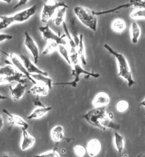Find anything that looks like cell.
Instances as JSON below:
<instances>
[{"label": "cell", "instance_id": "35", "mask_svg": "<svg viewBox=\"0 0 145 157\" xmlns=\"http://www.w3.org/2000/svg\"><path fill=\"white\" fill-rule=\"evenodd\" d=\"M70 22H71V24H70L71 33H71V36H73V38L74 39L76 46L78 47V44H79V42H80V37H79V36L78 35V32L76 31V28L75 26L74 21L72 20Z\"/></svg>", "mask_w": 145, "mask_h": 157}, {"label": "cell", "instance_id": "19", "mask_svg": "<svg viewBox=\"0 0 145 157\" xmlns=\"http://www.w3.org/2000/svg\"><path fill=\"white\" fill-rule=\"evenodd\" d=\"M127 28L126 21L121 18H115L111 23V29L115 33H122Z\"/></svg>", "mask_w": 145, "mask_h": 157}, {"label": "cell", "instance_id": "24", "mask_svg": "<svg viewBox=\"0 0 145 157\" xmlns=\"http://www.w3.org/2000/svg\"><path fill=\"white\" fill-rule=\"evenodd\" d=\"M31 76L36 82L44 84L49 88L50 90L52 89L53 86L52 79L50 78L48 76L43 75L42 74H31Z\"/></svg>", "mask_w": 145, "mask_h": 157}, {"label": "cell", "instance_id": "16", "mask_svg": "<svg viewBox=\"0 0 145 157\" xmlns=\"http://www.w3.org/2000/svg\"><path fill=\"white\" fill-rule=\"evenodd\" d=\"M27 87L26 84L17 83L14 86H9L10 90V96L14 100H19L25 94Z\"/></svg>", "mask_w": 145, "mask_h": 157}, {"label": "cell", "instance_id": "39", "mask_svg": "<svg viewBox=\"0 0 145 157\" xmlns=\"http://www.w3.org/2000/svg\"><path fill=\"white\" fill-rule=\"evenodd\" d=\"M13 38V36L7 33H0V42H2L6 40H10Z\"/></svg>", "mask_w": 145, "mask_h": 157}, {"label": "cell", "instance_id": "4", "mask_svg": "<svg viewBox=\"0 0 145 157\" xmlns=\"http://www.w3.org/2000/svg\"><path fill=\"white\" fill-rule=\"evenodd\" d=\"M68 8L65 2L57 1H47L43 4L40 14V21L43 23H47L51 18H54L55 13L59 8Z\"/></svg>", "mask_w": 145, "mask_h": 157}, {"label": "cell", "instance_id": "38", "mask_svg": "<svg viewBox=\"0 0 145 157\" xmlns=\"http://www.w3.org/2000/svg\"><path fill=\"white\" fill-rule=\"evenodd\" d=\"M33 105L37 107H45V105H44V104H42L40 101L39 95H36L35 98L34 99Z\"/></svg>", "mask_w": 145, "mask_h": 157}, {"label": "cell", "instance_id": "34", "mask_svg": "<svg viewBox=\"0 0 145 157\" xmlns=\"http://www.w3.org/2000/svg\"><path fill=\"white\" fill-rule=\"evenodd\" d=\"M73 150L75 154L78 157H84L87 153V148L82 144H76L73 147Z\"/></svg>", "mask_w": 145, "mask_h": 157}, {"label": "cell", "instance_id": "45", "mask_svg": "<svg viewBox=\"0 0 145 157\" xmlns=\"http://www.w3.org/2000/svg\"><path fill=\"white\" fill-rule=\"evenodd\" d=\"M62 153H64L65 152H66V150H64V149H62L61 151Z\"/></svg>", "mask_w": 145, "mask_h": 157}, {"label": "cell", "instance_id": "21", "mask_svg": "<svg viewBox=\"0 0 145 157\" xmlns=\"http://www.w3.org/2000/svg\"><path fill=\"white\" fill-rule=\"evenodd\" d=\"M80 37V42L79 44L77 47V52L79 56V59L81 63L86 65L87 64V58H86V52H85V48L84 46V35L83 34L81 33L79 35Z\"/></svg>", "mask_w": 145, "mask_h": 157}, {"label": "cell", "instance_id": "11", "mask_svg": "<svg viewBox=\"0 0 145 157\" xmlns=\"http://www.w3.org/2000/svg\"><path fill=\"white\" fill-rule=\"evenodd\" d=\"M19 56L21 59V60L23 61L26 69L27 70V71L29 74H42L43 75L48 76V73L47 72L43 71L38 68L37 66H36L35 63H33L32 61H31L30 59L29 58L28 56L23 54H20Z\"/></svg>", "mask_w": 145, "mask_h": 157}, {"label": "cell", "instance_id": "15", "mask_svg": "<svg viewBox=\"0 0 145 157\" xmlns=\"http://www.w3.org/2000/svg\"><path fill=\"white\" fill-rule=\"evenodd\" d=\"M110 102V97L106 92H99L95 95L92 101L94 107H106Z\"/></svg>", "mask_w": 145, "mask_h": 157}, {"label": "cell", "instance_id": "14", "mask_svg": "<svg viewBox=\"0 0 145 157\" xmlns=\"http://www.w3.org/2000/svg\"><path fill=\"white\" fill-rule=\"evenodd\" d=\"M86 148L87 153L90 157H94L100 153L102 148V145L99 140L92 139L87 142Z\"/></svg>", "mask_w": 145, "mask_h": 157}, {"label": "cell", "instance_id": "25", "mask_svg": "<svg viewBox=\"0 0 145 157\" xmlns=\"http://www.w3.org/2000/svg\"><path fill=\"white\" fill-rule=\"evenodd\" d=\"M114 144L117 151L121 153L124 149V137L118 132H115L114 135Z\"/></svg>", "mask_w": 145, "mask_h": 157}, {"label": "cell", "instance_id": "12", "mask_svg": "<svg viewBox=\"0 0 145 157\" xmlns=\"http://www.w3.org/2000/svg\"><path fill=\"white\" fill-rule=\"evenodd\" d=\"M22 139L20 144L21 150L25 151L33 147L35 143V138L28 132L27 130L22 128Z\"/></svg>", "mask_w": 145, "mask_h": 157}, {"label": "cell", "instance_id": "31", "mask_svg": "<svg viewBox=\"0 0 145 157\" xmlns=\"http://www.w3.org/2000/svg\"><path fill=\"white\" fill-rule=\"evenodd\" d=\"M62 26L63 27V29L64 32V33H65L66 37L67 40H68V44H69L70 48H77V46H76V44L75 43L74 39L73 38V36H71L70 32L69 31V29H68V26L66 25V22H64Z\"/></svg>", "mask_w": 145, "mask_h": 157}, {"label": "cell", "instance_id": "29", "mask_svg": "<svg viewBox=\"0 0 145 157\" xmlns=\"http://www.w3.org/2000/svg\"><path fill=\"white\" fill-rule=\"evenodd\" d=\"M57 51L58 52L59 54L66 60L67 63L70 66H71V61L70 59L69 51L68 49L66 48V46L63 44H59Z\"/></svg>", "mask_w": 145, "mask_h": 157}, {"label": "cell", "instance_id": "46", "mask_svg": "<svg viewBox=\"0 0 145 157\" xmlns=\"http://www.w3.org/2000/svg\"></svg>", "mask_w": 145, "mask_h": 157}, {"label": "cell", "instance_id": "32", "mask_svg": "<svg viewBox=\"0 0 145 157\" xmlns=\"http://www.w3.org/2000/svg\"><path fill=\"white\" fill-rule=\"evenodd\" d=\"M115 108L118 112L124 113L129 108V104L126 100H120L117 102Z\"/></svg>", "mask_w": 145, "mask_h": 157}, {"label": "cell", "instance_id": "6", "mask_svg": "<svg viewBox=\"0 0 145 157\" xmlns=\"http://www.w3.org/2000/svg\"><path fill=\"white\" fill-rule=\"evenodd\" d=\"M1 52L8 57L7 59H6L4 61L6 65H13L19 72H22L24 75H26L27 78L34 84L37 83V82H36L34 79L32 78V77L31 76V74H29L27 70L26 69V67L24 66L23 61L20 58L19 56L13 53L8 54L6 53L4 51H1Z\"/></svg>", "mask_w": 145, "mask_h": 157}, {"label": "cell", "instance_id": "42", "mask_svg": "<svg viewBox=\"0 0 145 157\" xmlns=\"http://www.w3.org/2000/svg\"><path fill=\"white\" fill-rule=\"evenodd\" d=\"M140 105L144 107L145 108V98L142 100V101L140 103Z\"/></svg>", "mask_w": 145, "mask_h": 157}, {"label": "cell", "instance_id": "43", "mask_svg": "<svg viewBox=\"0 0 145 157\" xmlns=\"http://www.w3.org/2000/svg\"><path fill=\"white\" fill-rule=\"evenodd\" d=\"M0 99L1 100H5V99H7V97H6L5 96H2L1 94V96H0Z\"/></svg>", "mask_w": 145, "mask_h": 157}, {"label": "cell", "instance_id": "9", "mask_svg": "<svg viewBox=\"0 0 145 157\" xmlns=\"http://www.w3.org/2000/svg\"><path fill=\"white\" fill-rule=\"evenodd\" d=\"M37 10V6L33 5L30 7L21 10L12 15L14 23H22L29 20L33 17Z\"/></svg>", "mask_w": 145, "mask_h": 157}, {"label": "cell", "instance_id": "3", "mask_svg": "<svg viewBox=\"0 0 145 157\" xmlns=\"http://www.w3.org/2000/svg\"><path fill=\"white\" fill-rule=\"evenodd\" d=\"M73 69L71 71V76L74 78V79L71 82H64V83H53V85H69L72 86L73 88H76L78 86V83H79L80 80V76L82 75H84L85 77L84 78H89L90 77H93L94 78H99L100 75L99 74L95 73L93 72L85 70L82 66L80 63H76L72 66Z\"/></svg>", "mask_w": 145, "mask_h": 157}, {"label": "cell", "instance_id": "36", "mask_svg": "<svg viewBox=\"0 0 145 157\" xmlns=\"http://www.w3.org/2000/svg\"><path fill=\"white\" fill-rule=\"evenodd\" d=\"M36 156L43 157H59L61 155L56 149L50 150L47 152H43L40 155H37Z\"/></svg>", "mask_w": 145, "mask_h": 157}, {"label": "cell", "instance_id": "7", "mask_svg": "<svg viewBox=\"0 0 145 157\" xmlns=\"http://www.w3.org/2000/svg\"><path fill=\"white\" fill-rule=\"evenodd\" d=\"M38 30L41 33L42 38L45 41H54L58 43L59 45L63 44L66 46V42L64 38L66 36H60V33H56L51 29L48 24L39 27Z\"/></svg>", "mask_w": 145, "mask_h": 157}, {"label": "cell", "instance_id": "22", "mask_svg": "<svg viewBox=\"0 0 145 157\" xmlns=\"http://www.w3.org/2000/svg\"><path fill=\"white\" fill-rule=\"evenodd\" d=\"M51 137L54 142L62 141L64 137L63 127L60 125L54 126L51 130Z\"/></svg>", "mask_w": 145, "mask_h": 157}, {"label": "cell", "instance_id": "44", "mask_svg": "<svg viewBox=\"0 0 145 157\" xmlns=\"http://www.w3.org/2000/svg\"><path fill=\"white\" fill-rule=\"evenodd\" d=\"M6 2L7 3H10V2H12V1H1V2Z\"/></svg>", "mask_w": 145, "mask_h": 157}, {"label": "cell", "instance_id": "20", "mask_svg": "<svg viewBox=\"0 0 145 157\" xmlns=\"http://www.w3.org/2000/svg\"><path fill=\"white\" fill-rule=\"evenodd\" d=\"M52 110L51 107H36L33 111L31 113L28 117V119H40L42 117L45 116L49 112Z\"/></svg>", "mask_w": 145, "mask_h": 157}, {"label": "cell", "instance_id": "18", "mask_svg": "<svg viewBox=\"0 0 145 157\" xmlns=\"http://www.w3.org/2000/svg\"><path fill=\"white\" fill-rule=\"evenodd\" d=\"M130 34L131 41L133 44H137L139 41L141 29L140 25L136 22H133L130 25Z\"/></svg>", "mask_w": 145, "mask_h": 157}, {"label": "cell", "instance_id": "5", "mask_svg": "<svg viewBox=\"0 0 145 157\" xmlns=\"http://www.w3.org/2000/svg\"><path fill=\"white\" fill-rule=\"evenodd\" d=\"M107 113L106 111V107H94V109L90 110L83 115L82 118L89 124L101 129V122Z\"/></svg>", "mask_w": 145, "mask_h": 157}, {"label": "cell", "instance_id": "23", "mask_svg": "<svg viewBox=\"0 0 145 157\" xmlns=\"http://www.w3.org/2000/svg\"><path fill=\"white\" fill-rule=\"evenodd\" d=\"M68 8L61 7L58 9L56 14L53 18L54 24L57 26L62 25L63 23L65 22L66 16V10Z\"/></svg>", "mask_w": 145, "mask_h": 157}, {"label": "cell", "instance_id": "33", "mask_svg": "<svg viewBox=\"0 0 145 157\" xmlns=\"http://www.w3.org/2000/svg\"><path fill=\"white\" fill-rule=\"evenodd\" d=\"M69 54H70V59L71 63V66L76 63H80L79 56H78V53L77 52V48H70Z\"/></svg>", "mask_w": 145, "mask_h": 157}, {"label": "cell", "instance_id": "27", "mask_svg": "<svg viewBox=\"0 0 145 157\" xmlns=\"http://www.w3.org/2000/svg\"><path fill=\"white\" fill-rule=\"evenodd\" d=\"M14 23L12 15L0 16V30H3Z\"/></svg>", "mask_w": 145, "mask_h": 157}, {"label": "cell", "instance_id": "41", "mask_svg": "<svg viewBox=\"0 0 145 157\" xmlns=\"http://www.w3.org/2000/svg\"><path fill=\"white\" fill-rule=\"evenodd\" d=\"M3 125V123L2 117V115L1 114L0 115V129H2Z\"/></svg>", "mask_w": 145, "mask_h": 157}, {"label": "cell", "instance_id": "26", "mask_svg": "<svg viewBox=\"0 0 145 157\" xmlns=\"http://www.w3.org/2000/svg\"><path fill=\"white\" fill-rule=\"evenodd\" d=\"M18 70L12 65H6L0 67V76L2 77H10L17 73Z\"/></svg>", "mask_w": 145, "mask_h": 157}, {"label": "cell", "instance_id": "2", "mask_svg": "<svg viewBox=\"0 0 145 157\" xmlns=\"http://www.w3.org/2000/svg\"><path fill=\"white\" fill-rule=\"evenodd\" d=\"M74 13L80 23L87 28L96 32L97 28V19L94 10L83 6H75Z\"/></svg>", "mask_w": 145, "mask_h": 157}, {"label": "cell", "instance_id": "8", "mask_svg": "<svg viewBox=\"0 0 145 157\" xmlns=\"http://www.w3.org/2000/svg\"><path fill=\"white\" fill-rule=\"evenodd\" d=\"M24 46L28 51L30 53L34 59V63L36 64L39 59V49L38 46L34 41L33 38L28 32L24 33Z\"/></svg>", "mask_w": 145, "mask_h": 157}, {"label": "cell", "instance_id": "17", "mask_svg": "<svg viewBox=\"0 0 145 157\" xmlns=\"http://www.w3.org/2000/svg\"><path fill=\"white\" fill-rule=\"evenodd\" d=\"M49 90H50L46 85L37 82V83L34 84L33 86L31 88L30 92L36 96H45L48 95Z\"/></svg>", "mask_w": 145, "mask_h": 157}, {"label": "cell", "instance_id": "37", "mask_svg": "<svg viewBox=\"0 0 145 157\" xmlns=\"http://www.w3.org/2000/svg\"><path fill=\"white\" fill-rule=\"evenodd\" d=\"M129 3V8H145V1H130Z\"/></svg>", "mask_w": 145, "mask_h": 157}, {"label": "cell", "instance_id": "1", "mask_svg": "<svg viewBox=\"0 0 145 157\" xmlns=\"http://www.w3.org/2000/svg\"><path fill=\"white\" fill-rule=\"evenodd\" d=\"M104 49L115 57L118 63V75L127 82V86L131 88L136 83L132 76V71L127 59L124 54L118 52L107 43L103 46Z\"/></svg>", "mask_w": 145, "mask_h": 157}, {"label": "cell", "instance_id": "13", "mask_svg": "<svg viewBox=\"0 0 145 157\" xmlns=\"http://www.w3.org/2000/svg\"><path fill=\"white\" fill-rule=\"evenodd\" d=\"M26 76L18 71L17 74L13 76L10 77H2L1 76L0 79V83L1 85L4 84H10L13 83H21L26 84L27 80H26ZM28 79V78H27Z\"/></svg>", "mask_w": 145, "mask_h": 157}, {"label": "cell", "instance_id": "30", "mask_svg": "<svg viewBox=\"0 0 145 157\" xmlns=\"http://www.w3.org/2000/svg\"><path fill=\"white\" fill-rule=\"evenodd\" d=\"M59 44L53 41H48L46 47L44 48L42 54L43 56H47L50 54L54 52L58 49Z\"/></svg>", "mask_w": 145, "mask_h": 157}, {"label": "cell", "instance_id": "28", "mask_svg": "<svg viewBox=\"0 0 145 157\" xmlns=\"http://www.w3.org/2000/svg\"><path fill=\"white\" fill-rule=\"evenodd\" d=\"M130 17L134 20H145V8H134L130 13Z\"/></svg>", "mask_w": 145, "mask_h": 157}, {"label": "cell", "instance_id": "40", "mask_svg": "<svg viewBox=\"0 0 145 157\" xmlns=\"http://www.w3.org/2000/svg\"><path fill=\"white\" fill-rule=\"evenodd\" d=\"M28 2V1L27 0H21V1H18L17 3L15 5L14 7H13V9H16L17 8L20 7L21 6L26 5V3Z\"/></svg>", "mask_w": 145, "mask_h": 157}, {"label": "cell", "instance_id": "10", "mask_svg": "<svg viewBox=\"0 0 145 157\" xmlns=\"http://www.w3.org/2000/svg\"><path fill=\"white\" fill-rule=\"evenodd\" d=\"M2 112L7 116L8 122L9 123V125L10 127L16 125L22 127V128H24L26 130L29 128V125L22 117L10 113V112L7 111V109H2Z\"/></svg>", "mask_w": 145, "mask_h": 157}]
</instances>
